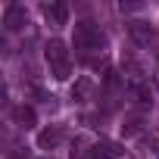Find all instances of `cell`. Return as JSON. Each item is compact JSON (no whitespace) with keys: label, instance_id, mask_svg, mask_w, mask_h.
<instances>
[{"label":"cell","instance_id":"obj_1","mask_svg":"<svg viewBox=\"0 0 159 159\" xmlns=\"http://www.w3.org/2000/svg\"><path fill=\"white\" fill-rule=\"evenodd\" d=\"M44 56H47V66H50V75L56 81H66L69 72H72V62H69V50L62 41H50L44 47Z\"/></svg>","mask_w":159,"mask_h":159},{"label":"cell","instance_id":"obj_2","mask_svg":"<svg viewBox=\"0 0 159 159\" xmlns=\"http://www.w3.org/2000/svg\"><path fill=\"white\" fill-rule=\"evenodd\" d=\"M72 44H75V50H81V53H94V50H103L106 38L91 22H78L75 31H72Z\"/></svg>","mask_w":159,"mask_h":159},{"label":"cell","instance_id":"obj_3","mask_svg":"<svg viewBox=\"0 0 159 159\" xmlns=\"http://www.w3.org/2000/svg\"><path fill=\"white\" fill-rule=\"evenodd\" d=\"M22 25H28V13H25V7L10 3V7L3 10V28H7V31H19Z\"/></svg>","mask_w":159,"mask_h":159},{"label":"cell","instance_id":"obj_4","mask_svg":"<svg viewBox=\"0 0 159 159\" xmlns=\"http://www.w3.org/2000/svg\"><path fill=\"white\" fill-rule=\"evenodd\" d=\"M44 19H47L53 28L66 25V22H69V3H62V0H56V3H44Z\"/></svg>","mask_w":159,"mask_h":159},{"label":"cell","instance_id":"obj_5","mask_svg":"<svg viewBox=\"0 0 159 159\" xmlns=\"http://www.w3.org/2000/svg\"><path fill=\"white\" fill-rule=\"evenodd\" d=\"M91 153H94L97 159H116V156H122V147L112 143V140H100V143H94Z\"/></svg>","mask_w":159,"mask_h":159},{"label":"cell","instance_id":"obj_6","mask_svg":"<svg viewBox=\"0 0 159 159\" xmlns=\"http://www.w3.org/2000/svg\"><path fill=\"white\" fill-rule=\"evenodd\" d=\"M13 119H16V125H19V128H34V109H31V106H25V103L13 109Z\"/></svg>","mask_w":159,"mask_h":159},{"label":"cell","instance_id":"obj_7","mask_svg":"<svg viewBox=\"0 0 159 159\" xmlns=\"http://www.w3.org/2000/svg\"><path fill=\"white\" fill-rule=\"evenodd\" d=\"M91 91H94V81H91L88 75H81V78L75 81V88H72V100H88Z\"/></svg>","mask_w":159,"mask_h":159},{"label":"cell","instance_id":"obj_8","mask_svg":"<svg viewBox=\"0 0 159 159\" xmlns=\"http://www.w3.org/2000/svg\"><path fill=\"white\" fill-rule=\"evenodd\" d=\"M59 140H62L59 128H47V131H41V134H38V143H41V150H53Z\"/></svg>","mask_w":159,"mask_h":159},{"label":"cell","instance_id":"obj_9","mask_svg":"<svg viewBox=\"0 0 159 159\" xmlns=\"http://www.w3.org/2000/svg\"><path fill=\"white\" fill-rule=\"evenodd\" d=\"M131 38L140 41V44H147V41L153 38V28H150L147 22H131Z\"/></svg>","mask_w":159,"mask_h":159},{"label":"cell","instance_id":"obj_10","mask_svg":"<svg viewBox=\"0 0 159 159\" xmlns=\"http://www.w3.org/2000/svg\"><path fill=\"white\" fill-rule=\"evenodd\" d=\"M131 94L137 97V103H150L153 100V91L147 84H140V81H131Z\"/></svg>","mask_w":159,"mask_h":159}]
</instances>
